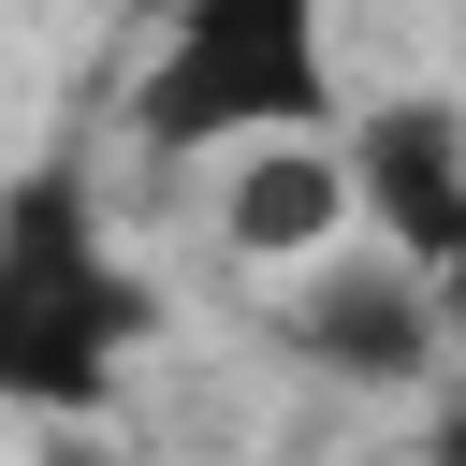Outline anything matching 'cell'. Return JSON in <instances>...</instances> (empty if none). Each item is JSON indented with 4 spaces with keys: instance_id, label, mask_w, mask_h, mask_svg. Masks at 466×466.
I'll use <instances>...</instances> for the list:
<instances>
[{
    "instance_id": "obj_1",
    "label": "cell",
    "mask_w": 466,
    "mask_h": 466,
    "mask_svg": "<svg viewBox=\"0 0 466 466\" xmlns=\"http://www.w3.org/2000/svg\"><path fill=\"white\" fill-rule=\"evenodd\" d=\"M146 350H160V277L116 248L73 146L29 160L0 189V408L15 422H102Z\"/></svg>"
},
{
    "instance_id": "obj_4",
    "label": "cell",
    "mask_w": 466,
    "mask_h": 466,
    "mask_svg": "<svg viewBox=\"0 0 466 466\" xmlns=\"http://www.w3.org/2000/svg\"><path fill=\"white\" fill-rule=\"evenodd\" d=\"M335 175H350V218L422 277L437 248H451V218H466V102L451 87H393V102H350V146H335Z\"/></svg>"
},
{
    "instance_id": "obj_2",
    "label": "cell",
    "mask_w": 466,
    "mask_h": 466,
    "mask_svg": "<svg viewBox=\"0 0 466 466\" xmlns=\"http://www.w3.org/2000/svg\"><path fill=\"white\" fill-rule=\"evenodd\" d=\"M335 44L320 0H175L160 58L131 87V146L146 160H218L248 131H335Z\"/></svg>"
},
{
    "instance_id": "obj_6",
    "label": "cell",
    "mask_w": 466,
    "mask_h": 466,
    "mask_svg": "<svg viewBox=\"0 0 466 466\" xmlns=\"http://www.w3.org/2000/svg\"><path fill=\"white\" fill-rule=\"evenodd\" d=\"M422 291H437V320H451V350H466V218H451V248L422 262Z\"/></svg>"
},
{
    "instance_id": "obj_3",
    "label": "cell",
    "mask_w": 466,
    "mask_h": 466,
    "mask_svg": "<svg viewBox=\"0 0 466 466\" xmlns=\"http://www.w3.org/2000/svg\"><path fill=\"white\" fill-rule=\"evenodd\" d=\"M277 350H291L306 379H350V393H422V379L451 364V320H437V291H422L393 248H335V262L291 291Z\"/></svg>"
},
{
    "instance_id": "obj_5",
    "label": "cell",
    "mask_w": 466,
    "mask_h": 466,
    "mask_svg": "<svg viewBox=\"0 0 466 466\" xmlns=\"http://www.w3.org/2000/svg\"><path fill=\"white\" fill-rule=\"evenodd\" d=\"M218 248L233 262H335L350 248L335 131H248V146H218Z\"/></svg>"
},
{
    "instance_id": "obj_7",
    "label": "cell",
    "mask_w": 466,
    "mask_h": 466,
    "mask_svg": "<svg viewBox=\"0 0 466 466\" xmlns=\"http://www.w3.org/2000/svg\"><path fill=\"white\" fill-rule=\"evenodd\" d=\"M422 466H466V379L437 393V437H422Z\"/></svg>"
}]
</instances>
